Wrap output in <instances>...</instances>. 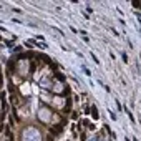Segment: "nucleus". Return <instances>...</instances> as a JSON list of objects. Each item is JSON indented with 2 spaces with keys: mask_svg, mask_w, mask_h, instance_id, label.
Wrapping results in <instances>:
<instances>
[{
  "mask_svg": "<svg viewBox=\"0 0 141 141\" xmlns=\"http://www.w3.org/2000/svg\"><path fill=\"white\" fill-rule=\"evenodd\" d=\"M22 141H42V135L37 128H27L23 131V136H22Z\"/></svg>",
  "mask_w": 141,
  "mask_h": 141,
  "instance_id": "obj_1",
  "label": "nucleus"
},
{
  "mask_svg": "<svg viewBox=\"0 0 141 141\" xmlns=\"http://www.w3.org/2000/svg\"><path fill=\"white\" fill-rule=\"evenodd\" d=\"M50 116H52V115H50V111H48L47 108H42V110L38 111V118H40L42 121H45V123L50 121Z\"/></svg>",
  "mask_w": 141,
  "mask_h": 141,
  "instance_id": "obj_2",
  "label": "nucleus"
},
{
  "mask_svg": "<svg viewBox=\"0 0 141 141\" xmlns=\"http://www.w3.org/2000/svg\"><path fill=\"white\" fill-rule=\"evenodd\" d=\"M91 115H93V119H98V110L95 105H93V110H91Z\"/></svg>",
  "mask_w": 141,
  "mask_h": 141,
  "instance_id": "obj_3",
  "label": "nucleus"
},
{
  "mask_svg": "<svg viewBox=\"0 0 141 141\" xmlns=\"http://www.w3.org/2000/svg\"><path fill=\"white\" fill-rule=\"evenodd\" d=\"M56 78H58L60 82H65V76H63V75H60V73H58V75H56Z\"/></svg>",
  "mask_w": 141,
  "mask_h": 141,
  "instance_id": "obj_4",
  "label": "nucleus"
}]
</instances>
